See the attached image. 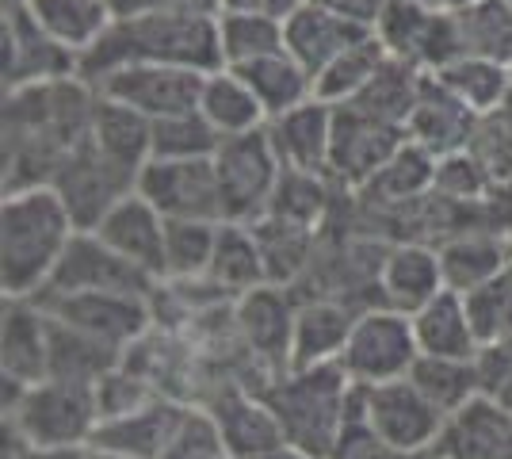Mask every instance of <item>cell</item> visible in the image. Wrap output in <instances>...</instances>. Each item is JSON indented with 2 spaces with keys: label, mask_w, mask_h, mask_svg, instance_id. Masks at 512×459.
<instances>
[{
  "label": "cell",
  "mask_w": 512,
  "mask_h": 459,
  "mask_svg": "<svg viewBox=\"0 0 512 459\" xmlns=\"http://www.w3.org/2000/svg\"><path fill=\"white\" fill-rule=\"evenodd\" d=\"M100 92L85 77L4 92V192L43 188L92 138Z\"/></svg>",
  "instance_id": "cell-1"
},
{
  "label": "cell",
  "mask_w": 512,
  "mask_h": 459,
  "mask_svg": "<svg viewBox=\"0 0 512 459\" xmlns=\"http://www.w3.org/2000/svg\"><path fill=\"white\" fill-rule=\"evenodd\" d=\"M123 66H180L199 73L222 69L218 12L150 8L134 16H115L104 39L81 58L77 73L92 85Z\"/></svg>",
  "instance_id": "cell-2"
},
{
  "label": "cell",
  "mask_w": 512,
  "mask_h": 459,
  "mask_svg": "<svg viewBox=\"0 0 512 459\" xmlns=\"http://www.w3.org/2000/svg\"><path fill=\"white\" fill-rule=\"evenodd\" d=\"M77 238V222L54 188H20L4 192L0 211V287L4 299H35L69 241Z\"/></svg>",
  "instance_id": "cell-3"
},
{
  "label": "cell",
  "mask_w": 512,
  "mask_h": 459,
  "mask_svg": "<svg viewBox=\"0 0 512 459\" xmlns=\"http://www.w3.org/2000/svg\"><path fill=\"white\" fill-rule=\"evenodd\" d=\"M260 394L272 406L287 444H295L314 459H329L344 421L352 414L356 383L344 375L341 364H318L276 375L272 383L260 387Z\"/></svg>",
  "instance_id": "cell-4"
},
{
  "label": "cell",
  "mask_w": 512,
  "mask_h": 459,
  "mask_svg": "<svg viewBox=\"0 0 512 459\" xmlns=\"http://www.w3.org/2000/svg\"><path fill=\"white\" fill-rule=\"evenodd\" d=\"M4 421L31 448H88L100 429L96 391L43 379L35 387L4 383Z\"/></svg>",
  "instance_id": "cell-5"
},
{
  "label": "cell",
  "mask_w": 512,
  "mask_h": 459,
  "mask_svg": "<svg viewBox=\"0 0 512 459\" xmlns=\"http://www.w3.org/2000/svg\"><path fill=\"white\" fill-rule=\"evenodd\" d=\"M417 356L421 349H417L413 318L390 306H367L348 333V345L337 364L356 387H375L390 379H406Z\"/></svg>",
  "instance_id": "cell-6"
},
{
  "label": "cell",
  "mask_w": 512,
  "mask_h": 459,
  "mask_svg": "<svg viewBox=\"0 0 512 459\" xmlns=\"http://www.w3.org/2000/svg\"><path fill=\"white\" fill-rule=\"evenodd\" d=\"M214 169H218V184H222L226 222L253 226L268 215L279 176H283V165H279L268 134L253 131L241 138H222V146L214 153Z\"/></svg>",
  "instance_id": "cell-7"
},
{
  "label": "cell",
  "mask_w": 512,
  "mask_h": 459,
  "mask_svg": "<svg viewBox=\"0 0 512 459\" xmlns=\"http://www.w3.org/2000/svg\"><path fill=\"white\" fill-rule=\"evenodd\" d=\"M161 280L142 272L138 264L119 257L107 241H100L92 230H77L69 241L65 257L58 261L50 284L35 299H65V295H92V291H111V295H138L150 299Z\"/></svg>",
  "instance_id": "cell-8"
},
{
  "label": "cell",
  "mask_w": 512,
  "mask_h": 459,
  "mask_svg": "<svg viewBox=\"0 0 512 459\" xmlns=\"http://www.w3.org/2000/svg\"><path fill=\"white\" fill-rule=\"evenodd\" d=\"M295 314H299V306L291 303L287 287L260 284L253 291H245V295H237L234 303L237 337L245 345V356L253 364L260 387L272 383L276 375L291 372Z\"/></svg>",
  "instance_id": "cell-9"
},
{
  "label": "cell",
  "mask_w": 512,
  "mask_h": 459,
  "mask_svg": "<svg viewBox=\"0 0 512 459\" xmlns=\"http://www.w3.org/2000/svg\"><path fill=\"white\" fill-rule=\"evenodd\" d=\"M352 410L379 437L406 448V452H421V456H432L436 440L448 425V417L409 383V375L406 379H390V383H375V387H356Z\"/></svg>",
  "instance_id": "cell-10"
},
{
  "label": "cell",
  "mask_w": 512,
  "mask_h": 459,
  "mask_svg": "<svg viewBox=\"0 0 512 459\" xmlns=\"http://www.w3.org/2000/svg\"><path fill=\"white\" fill-rule=\"evenodd\" d=\"M138 192L169 222H226L214 157H199V161H157L153 157L138 176Z\"/></svg>",
  "instance_id": "cell-11"
},
{
  "label": "cell",
  "mask_w": 512,
  "mask_h": 459,
  "mask_svg": "<svg viewBox=\"0 0 512 459\" xmlns=\"http://www.w3.org/2000/svg\"><path fill=\"white\" fill-rule=\"evenodd\" d=\"M203 81H207V73H199V69L123 66L104 73L100 81H92V88L107 100L134 108L150 123H157V119H172V115H184V111H199Z\"/></svg>",
  "instance_id": "cell-12"
},
{
  "label": "cell",
  "mask_w": 512,
  "mask_h": 459,
  "mask_svg": "<svg viewBox=\"0 0 512 459\" xmlns=\"http://www.w3.org/2000/svg\"><path fill=\"white\" fill-rule=\"evenodd\" d=\"M46 188H54V192L62 196V203L69 207L73 222H77V230H96V222L104 219L119 199H127L130 192H138V173L115 165V161H111L107 153L96 150V142L88 138L85 146L54 173V180H50Z\"/></svg>",
  "instance_id": "cell-13"
},
{
  "label": "cell",
  "mask_w": 512,
  "mask_h": 459,
  "mask_svg": "<svg viewBox=\"0 0 512 459\" xmlns=\"http://www.w3.org/2000/svg\"><path fill=\"white\" fill-rule=\"evenodd\" d=\"M50 318L65 326L81 329L88 337L104 341L111 349L127 352L153 329V303L138 295H111V291H92V295H65V299H39Z\"/></svg>",
  "instance_id": "cell-14"
},
{
  "label": "cell",
  "mask_w": 512,
  "mask_h": 459,
  "mask_svg": "<svg viewBox=\"0 0 512 459\" xmlns=\"http://www.w3.org/2000/svg\"><path fill=\"white\" fill-rule=\"evenodd\" d=\"M406 142V127H394V123L375 119V115L352 108V104H341L337 123H333L329 176L341 180V184H352V188H363Z\"/></svg>",
  "instance_id": "cell-15"
},
{
  "label": "cell",
  "mask_w": 512,
  "mask_h": 459,
  "mask_svg": "<svg viewBox=\"0 0 512 459\" xmlns=\"http://www.w3.org/2000/svg\"><path fill=\"white\" fill-rule=\"evenodd\" d=\"M203 406L211 410L230 459H256L264 456V452H272V448H279V444H287L272 406L249 383H226Z\"/></svg>",
  "instance_id": "cell-16"
},
{
  "label": "cell",
  "mask_w": 512,
  "mask_h": 459,
  "mask_svg": "<svg viewBox=\"0 0 512 459\" xmlns=\"http://www.w3.org/2000/svg\"><path fill=\"white\" fill-rule=\"evenodd\" d=\"M77 69H81V58L54 43L46 31H39L23 8L4 12V92L81 77Z\"/></svg>",
  "instance_id": "cell-17"
},
{
  "label": "cell",
  "mask_w": 512,
  "mask_h": 459,
  "mask_svg": "<svg viewBox=\"0 0 512 459\" xmlns=\"http://www.w3.org/2000/svg\"><path fill=\"white\" fill-rule=\"evenodd\" d=\"M0 375L16 387H35L50 375V314L39 299H4Z\"/></svg>",
  "instance_id": "cell-18"
},
{
  "label": "cell",
  "mask_w": 512,
  "mask_h": 459,
  "mask_svg": "<svg viewBox=\"0 0 512 459\" xmlns=\"http://www.w3.org/2000/svg\"><path fill=\"white\" fill-rule=\"evenodd\" d=\"M165 226L169 219L153 207L142 192H130L119 199L104 219L96 222V238L107 241L119 257L138 264L142 272H150L153 280H165Z\"/></svg>",
  "instance_id": "cell-19"
},
{
  "label": "cell",
  "mask_w": 512,
  "mask_h": 459,
  "mask_svg": "<svg viewBox=\"0 0 512 459\" xmlns=\"http://www.w3.org/2000/svg\"><path fill=\"white\" fill-rule=\"evenodd\" d=\"M333 123H337V108L325 100H310L302 108L287 111L268 119V142L276 150L283 169H299V173L329 176V157H333Z\"/></svg>",
  "instance_id": "cell-20"
},
{
  "label": "cell",
  "mask_w": 512,
  "mask_h": 459,
  "mask_svg": "<svg viewBox=\"0 0 512 459\" xmlns=\"http://www.w3.org/2000/svg\"><path fill=\"white\" fill-rule=\"evenodd\" d=\"M188 406L192 402H180V398H157L134 414L104 417L88 448L123 459H161Z\"/></svg>",
  "instance_id": "cell-21"
},
{
  "label": "cell",
  "mask_w": 512,
  "mask_h": 459,
  "mask_svg": "<svg viewBox=\"0 0 512 459\" xmlns=\"http://www.w3.org/2000/svg\"><path fill=\"white\" fill-rule=\"evenodd\" d=\"M436 459H512V410L478 394L470 406L448 417L432 448Z\"/></svg>",
  "instance_id": "cell-22"
},
{
  "label": "cell",
  "mask_w": 512,
  "mask_h": 459,
  "mask_svg": "<svg viewBox=\"0 0 512 459\" xmlns=\"http://www.w3.org/2000/svg\"><path fill=\"white\" fill-rule=\"evenodd\" d=\"M474 131H478V115L463 100H455L448 88L436 81V73H425L417 108L406 123L409 142H417L432 157H448V153L467 150Z\"/></svg>",
  "instance_id": "cell-23"
},
{
  "label": "cell",
  "mask_w": 512,
  "mask_h": 459,
  "mask_svg": "<svg viewBox=\"0 0 512 459\" xmlns=\"http://www.w3.org/2000/svg\"><path fill=\"white\" fill-rule=\"evenodd\" d=\"M444 287V268H440V249H428L421 241H402L386 249L379 264V295L383 306L417 314L425 303H432Z\"/></svg>",
  "instance_id": "cell-24"
},
{
  "label": "cell",
  "mask_w": 512,
  "mask_h": 459,
  "mask_svg": "<svg viewBox=\"0 0 512 459\" xmlns=\"http://www.w3.org/2000/svg\"><path fill=\"white\" fill-rule=\"evenodd\" d=\"M283 35H287V54L299 66L310 69L314 81H318L321 69L329 62H337L348 46H356L360 39L375 35V31H363L356 23L333 16L329 8H321L318 0H306L299 12L283 23Z\"/></svg>",
  "instance_id": "cell-25"
},
{
  "label": "cell",
  "mask_w": 512,
  "mask_h": 459,
  "mask_svg": "<svg viewBox=\"0 0 512 459\" xmlns=\"http://www.w3.org/2000/svg\"><path fill=\"white\" fill-rule=\"evenodd\" d=\"M23 12L35 20L39 31H46L54 43L77 58H85L115 23L107 0H27Z\"/></svg>",
  "instance_id": "cell-26"
},
{
  "label": "cell",
  "mask_w": 512,
  "mask_h": 459,
  "mask_svg": "<svg viewBox=\"0 0 512 459\" xmlns=\"http://www.w3.org/2000/svg\"><path fill=\"white\" fill-rule=\"evenodd\" d=\"M356 310L333 299H314L299 303L295 314V345H291V368H318V364H337L348 333L356 326Z\"/></svg>",
  "instance_id": "cell-27"
},
{
  "label": "cell",
  "mask_w": 512,
  "mask_h": 459,
  "mask_svg": "<svg viewBox=\"0 0 512 459\" xmlns=\"http://www.w3.org/2000/svg\"><path fill=\"white\" fill-rule=\"evenodd\" d=\"M123 356H127V352L111 349V345L88 337L81 329L50 318V375H46V379H58V383H73V387L96 391L107 375L123 364Z\"/></svg>",
  "instance_id": "cell-28"
},
{
  "label": "cell",
  "mask_w": 512,
  "mask_h": 459,
  "mask_svg": "<svg viewBox=\"0 0 512 459\" xmlns=\"http://www.w3.org/2000/svg\"><path fill=\"white\" fill-rule=\"evenodd\" d=\"M199 115L211 123L222 138H241L268 127V111L256 100V92L245 85V77L234 69H214L203 81Z\"/></svg>",
  "instance_id": "cell-29"
},
{
  "label": "cell",
  "mask_w": 512,
  "mask_h": 459,
  "mask_svg": "<svg viewBox=\"0 0 512 459\" xmlns=\"http://www.w3.org/2000/svg\"><path fill=\"white\" fill-rule=\"evenodd\" d=\"M413 318L417 349L421 356H451V360H478V337L470 329L467 303L455 291H440L432 303H425Z\"/></svg>",
  "instance_id": "cell-30"
},
{
  "label": "cell",
  "mask_w": 512,
  "mask_h": 459,
  "mask_svg": "<svg viewBox=\"0 0 512 459\" xmlns=\"http://www.w3.org/2000/svg\"><path fill=\"white\" fill-rule=\"evenodd\" d=\"M92 142L115 165L142 176V169L153 157V123L134 108H123V104L100 96L96 100V119H92Z\"/></svg>",
  "instance_id": "cell-31"
},
{
  "label": "cell",
  "mask_w": 512,
  "mask_h": 459,
  "mask_svg": "<svg viewBox=\"0 0 512 459\" xmlns=\"http://www.w3.org/2000/svg\"><path fill=\"white\" fill-rule=\"evenodd\" d=\"M436 81L455 100H463L478 119L512 100V66L497 58H482V54H463L444 69H436Z\"/></svg>",
  "instance_id": "cell-32"
},
{
  "label": "cell",
  "mask_w": 512,
  "mask_h": 459,
  "mask_svg": "<svg viewBox=\"0 0 512 459\" xmlns=\"http://www.w3.org/2000/svg\"><path fill=\"white\" fill-rule=\"evenodd\" d=\"M444 287L455 295H467L474 287L490 284L493 276L512 268V249L497 234H463L440 245Z\"/></svg>",
  "instance_id": "cell-33"
},
{
  "label": "cell",
  "mask_w": 512,
  "mask_h": 459,
  "mask_svg": "<svg viewBox=\"0 0 512 459\" xmlns=\"http://www.w3.org/2000/svg\"><path fill=\"white\" fill-rule=\"evenodd\" d=\"M234 73L245 77V85L256 92V100L264 104L268 119L287 115V111L302 108V104H310V100L318 96V92H314V73L306 66H299L287 50L268 54V58H260L253 66L234 69Z\"/></svg>",
  "instance_id": "cell-34"
},
{
  "label": "cell",
  "mask_w": 512,
  "mask_h": 459,
  "mask_svg": "<svg viewBox=\"0 0 512 459\" xmlns=\"http://www.w3.org/2000/svg\"><path fill=\"white\" fill-rule=\"evenodd\" d=\"M207 276L218 287H226L234 299L253 291V287L268 284V268H264V253H260L253 226H245V222H222L218 226V241H214V257Z\"/></svg>",
  "instance_id": "cell-35"
},
{
  "label": "cell",
  "mask_w": 512,
  "mask_h": 459,
  "mask_svg": "<svg viewBox=\"0 0 512 459\" xmlns=\"http://www.w3.org/2000/svg\"><path fill=\"white\" fill-rule=\"evenodd\" d=\"M409 383L425 394L444 417L459 414L482 394L478 360H451V356H417Z\"/></svg>",
  "instance_id": "cell-36"
},
{
  "label": "cell",
  "mask_w": 512,
  "mask_h": 459,
  "mask_svg": "<svg viewBox=\"0 0 512 459\" xmlns=\"http://www.w3.org/2000/svg\"><path fill=\"white\" fill-rule=\"evenodd\" d=\"M386 62H390V50L383 46V39L367 35L356 46H348L337 62H329V66L321 69L318 81H314V92H318V100L341 108L348 100H356L363 88L383 73Z\"/></svg>",
  "instance_id": "cell-37"
},
{
  "label": "cell",
  "mask_w": 512,
  "mask_h": 459,
  "mask_svg": "<svg viewBox=\"0 0 512 459\" xmlns=\"http://www.w3.org/2000/svg\"><path fill=\"white\" fill-rule=\"evenodd\" d=\"M218 46H222V69H241L287 50V35H283V23L268 16L218 12Z\"/></svg>",
  "instance_id": "cell-38"
},
{
  "label": "cell",
  "mask_w": 512,
  "mask_h": 459,
  "mask_svg": "<svg viewBox=\"0 0 512 459\" xmlns=\"http://www.w3.org/2000/svg\"><path fill=\"white\" fill-rule=\"evenodd\" d=\"M253 234L264 253V268H268V284L287 287L299 276L306 264L314 261V230L310 226H295L276 215H264L253 222Z\"/></svg>",
  "instance_id": "cell-39"
},
{
  "label": "cell",
  "mask_w": 512,
  "mask_h": 459,
  "mask_svg": "<svg viewBox=\"0 0 512 459\" xmlns=\"http://www.w3.org/2000/svg\"><path fill=\"white\" fill-rule=\"evenodd\" d=\"M436 161L440 157L421 150L417 142H406L379 173L363 184V192H375L379 203H409V199L432 192V184H436Z\"/></svg>",
  "instance_id": "cell-40"
},
{
  "label": "cell",
  "mask_w": 512,
  "mask_h": 459,
  "mask_svg": "<svg viewBox=\"0 0 512 459\" xmlns=\"http://www.w3.org/2000/svg\"><path fill=\"white\" fill-rule=\"evenodd\" d=\"M463 303H467L470 329H474V337H478L482 349L509 345L512 341V268L501 272V276H493L490 284L467 291Z\"/></svg>",
  "instance_id": "cell-41"
},
{
  "label": "cell",
  "mask_w": 512,
  "mask_h": 459,
  "mask_svg": "<svg viewBox=\"0 0 512 459\" xmlns=\"http://www.w3.org/2000/svg\"><path fill=\"white\" fill-rule=\"evenodd\" d=\"M218 146H222V134L214 131L199 111H184V115L153 123V157L157 161H199V157H214Z\"/></svg>",
  "instance_id": "cell-42"
},
{
  "label": "cell",
  "mask_w": 512,
  "mask_h": 459,
  "mask_svg": "<svg viewBox=\"0 0 512 459\" xmlns=\"http://www.w3.org/2000/svg\"><path fill=\"white\" fill-rule=\"evenodd\" d=\"M222 222H169L165 226V280L207 276Z\"/></svg>",
  "instance_id": "cell-43"
},
{
  "label": "cell",
  "mask_w": 512,
  "mask_h": 459,
  "mask_svg": "<svg viewBox=\"0 0 512 459\" xmlns=\"http://www.w3.org/2000/svg\"><path fill=\"white\" fill-rule=\"evenodd\" d=\"M325 207H329V188H325V176L299 173V169H283V176H279V184H276V196H272V207H268V215L295 222V226H310V230H318Z\"/></svg>",
  "instance_id": "cell-44"
},
{
  "label": "cell",
  "mask_w": 512,
  "mask_h": 459,
  "mask_svg": "<svg viewBox=\"0 0 512 459\" xmlns=\"http://www.w3.org/2000/svg\"><path fill=\"white\" fill-rule=\"evenodd\" d=\"M161 459H230L207 406H188Z\"/></svg>",
  "instance_id": "cell-45"
},
{
  "label": "cell",
  "mask_w": 512,
  "mask_h": 459,
  "mask_svg": "<svg viewBox=\"0 0 512 459\" xmlns=\"http://www.w3.org/2000/svg\"><path fill=\"white\" fill-rule=\"evenodd\" d=\"M432 192H440L444 199H455V203H474V199L490 196L493 180L474 153L459 150L436 161V184H432Z\"/></svg>",
  "instance_id": "cell-46"
},
{
  "label": "cell",
  "mask_w": 512,
  "mask_h": 459,
  "mask_svg": "<svg viewBox=\"0 0 512 459\" xmlns=\"http://www.w3.org/2000/svg\"><path fill=\"white\" fill-rule=\"evenodd\" d=\"M329 459H432V456L406 452V448L390 444V440L379 437V433L352 410L348 421H344L341 437H337V444H333V452H329Z\"/></svg>",
  "instance_id": "cell-47"
},
{
  "label": "cell",
  "mask_w": 512,
  "mask_h": 459,
  "mask_svg": "<svg viewBox=\"0 0 512 459\" xmlns=\"http://www.w3.org/2000/svg\"><path fill=\"white\" fill-rule=\"evenodd\" d=\"M478 372H482V394L512 410V341L478 352Z\"/></svg>",
  "instance_id": "cell-48"
},
{
  "label": "cell",
  "mask_w": 512,
  "mask_h": 459,
  "mask_svg": "<svg viewBox=\"0 0 512 459\" xmlns=\"http://www.w3.org/2000/svg\"><path fill=\"white\" fill-rule=\"evenodd\" d=\"M318 4L329 8L333 16H341V20L363 27V31H375L386 12V0H318Z\"/></svg>",
  "instance_id": "cell-49"
},
{
  "label": "cell",
  "mask_w": 512,
  "mask_h": 459,
  "mask_svg": "<svg viewBox=\"0 0 512 459\" xmlns=\"http://www.w3.org/2000/svg\"><path fill=\"white\" fill-rule=\"evenodd\" d=\"M306 0H222L218 12H245V16H268V20L287 23Z\"/></svg>",
  "instance_id": "cell-50"
},
{
  "label": "cell",
  "mask_w": 512,
  "mask_h": 459,
  "mask_svg": "<svg viewBox=\"0 0 512 459\" xmlns=\"http://www.w3.org/2000/svg\"><path fill=\"white\" fill-rule=\"evenodd\" d=\"M115 16H134L150 8H188V12H218L222 0H107Z\"/></svg>",
  "instance_id": "cell-51"
},
{
  "label": "cell",
  "mask_w": 512,
  "mask_h": 459,
  "mask_svg": "<svg viewBox=\"0 0 512 459\" xmlns=\"http://www.w3.org/2000/svg\"><path fill=\"white\" fill-rule=\"evenodd\" d=\"M20 459H92V448H27Z\"/></svg>",
  "instance_id": "cell-52"
},
{
  "label": "cell",
  "mask_w": 512,
  "mask_h": 459,
  "mask_svg": "<svg viewBox=\"0 0 512 459\" xmlns=\"http://www.w3.org/2000/svg\"><path fill=\"white\" fill-rule=\"evenodd\" d=\"M256 459H314V456H306L295 444H279V448H272V452H264V456H256Z\"/></svg>",
  "instance_id": "cell-53"
},
{
  "label": "cell",
  "mask_w": 512,
  "mask_h": 459,
  "mask_svg": "<svg viewBox=\"0 0 512 459\" xmlns=\"http://www.w3.org/2000/svg\"><path fill=\"white\" fill-rule=\"evenodd\" d=\"M27 0H4V12H12V8H23Z\"/></svg>",
  "instance_id": "cell-54"
},
{
  "label": "cell",
  "mask_w": 512,
  "mask_h": 459,
  "mask_svg": "<svg viewBox=\"0 0 512 459\" xmlns=\"http://www.w3.org/2000/svg\"><path fill=\"white\" fill-rule=\"evenodd\" d=\"M432 459H436V456H432Z\"/></svg>",
  "instance_id": "cell-55"
}]
</instances>
